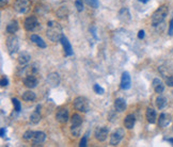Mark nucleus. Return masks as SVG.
<instances>
[{"label": "nucleus", "instance_id": "ddd939ff", "mask_svg": "<svg viewBox=\"0 0 173 147\" xmlns=\"http://www.w3.org/2000/svg\"><path fill=\"white\" fill-rule=\"evenodd\" d=\"M46 140V134L43 131H36L34 132V135L32 137V145L33 146H38L44 143Z\"/></svg>", "mask_w": 173, "mask_h": 147}, {"label": "nucleus", "instance_id": "f03ea898", "mask_svg": "<svg viewBox=\"0 0 173 147\" xmlns=\"http://www.w3.org/2000/svg\"><path fill=\"white\" fill-rule=\"evenodd\" d=\"M168 14V7L167 5H161L157 10L154 12L153 16H152V25L153 26H158L163 21Z\"/></svg>", "mask_w": 173, "mask_h": 147}, {"label": "nucleus", "instance_id": "c85d7f7f", "mask_svg": "<svg viewBox=\"0 0 173 147\" xmlns=\"http://www.w3.org/2000/svg\"><path fill=\"white\" fill-rule=\"evenodd\" d=\"M66 8H64V7H61L59 10L57 11V15L58 17H60V18H63L64 16H66Z\"/></svg>", "mask_w": 173, "mask_h": 147}, {"label": "nucleus", "instance_id": "cd10ccee", "mask_svg": "<svg viewBox=\"0 0 173 147\" xmlns=\"http://www.w3.org/2000/svg\"><path fill=\"white\" fill-rule=\"evenodd\" d=\"M71 132H72V134L74 137H79V134H80V126H72Z\"/></svg>", "mask_w": 173, "mask_h": 147}, {"label": "nucleus", "instance_id": "b1692460", "mask_svg": "<svg viewBox=\"0 0 173 147\" xmlns=\"http://www.w3.org/2000/svg\"><path fill=\"white\" fill-rule=\"evenodd\" d=\"M120 18L123 21H128V20L131 19V14H129V11H128V9L126 8H123L122 10L120 11Z\"/></svg>", "mask_w": 173, "mask_h": 147}, {"label": "nucleus", "instance_id": "a211bd4d", "mask_svg": "<svg viewBox=\"0 0 173 147\" xmlns=\"http://www.w3.org/2000/svg\"><path fill=\"white\" fill-rule=\"evenodd\" d=\"M30 40H31V42L34 43L35 45L39 46L40 48H46V43L44 42V40H43L42 38H40L39 35L32 34L30 36Z\"/></svg>", "mask_w": 173, "mask_h": 147}, {"label": "nucleus", "instance_id": "6ab92c4d", "mask_svg": "<svg viewBox=\"0 0 173 147\" xmlns=\"http://www.w3.org/2000/svg\"><path fill=\"white\" fill-rule=\"evenodd\" d=\"M146 120H148V123H151V124L156 123V118H157V116H156V112L154 109H152V108H148V109H146Z\"/></svg>", "mask_w": 173, "mask_h": 147}, {"label": "nucleus", "instance_id": "6e6552de", "mask_svg": "<svg viewBox=\"0 0 173 147\" xmlns=\"http://www.w3.org/2000/svg\"><path fill=\"white\" fill-rule=\"evenodd\" d=\"M94 135H95V139L97 141L104 142L108 137V129L106 127H97L94 132Z\"/></svg>", "mask_w": 173, "mask_h": 147}, {"label": "nucleus", "instance_id": "c9c22d12", "mask_svg": "<svg viewBox=\"0 0 173 147\" xmlns=\"http://www.w3.org/2000/svg\"><path fill=\"white\" fill-rule=\"evenodd\" d=\"M87 137H88V134H85V137H83L82 139H81L79 146H80V147H85V146H87Z\"/></svg>", "mask_w": 173, "mask_h": 147}, {"label": "nucleus", "instance_id": "dca6fc26", "mask_svg": "<svg viewBox=\"0 0 173 147\" xmlns=\"http://www.w3.org/2000/svg\"><path fill=\"white\" fill-rule=\"evenodd\" d=\"M136 123V117L134 114H128L124 120V126L127 129H133Z\"/></svg>", "mask_w": 173, "mask_h": 147}, {"label": "nucleus", "instance_id": "423d86ee", "mask_svg": "<svg viewBox=\"0 0 173 147\" xmlns=\"http://www.w3.org/2000/svg\"><path fill=\"white\" fill-rule=\"evenodd\" d=\"M24 27L27 31H34L39 27L38 18L35 16H30V17L26 18L25 23H24Z\"/></svg>", "mask_w": 173, "mask_h": 147}, {"label": "nucleus", "instance_id": "aec40b11", "mask_svg": "<svg viewBox=\"0 0 173 147\" xmlns=\"http://www.w3.org/2000/svg\"><path fill=\"white\" fill-rule=\"evenodd\" d=\"M153 87L157 94H160V93H163V90H165V85H163V83L161 82V80L157 79V78L153 80Z\"/></svg>", "mask_w": 173, "mask_h": 147}, {"label": "nucleus", "instance_id": "2f4dec72", "mask_svg": "<svg viewBox=\"0 0 173 147\" xmlns=\"http://www.w3.org/2000/svg\"><path fill=\"white\" fill-rule=\"evenodd\" d=\"M75 7L77 9L78 12H81L83 10V3H82V0H76L75 1Z\"/></svg>", "mask_w": 173, "mask_h": 147}, {"label": "nucleus", "instance_id": "39448f33", "mask_svg": "<svg viewBox=\"0 0 173 147\" xmlns=\"http://www.w3.org/2000/svg\"><path fill=\"white\" fill-rule=\"evenodd\" d=\"M30 1L29 0H15L14 2V9L18 13H26L29 10Z\"/></svg>", "mask_w": 173, "mask_h": 147}, {"label": "nucleus", "instance_id": "79ce46f5", "mask_svg": "<svg viewBox=\"0 0 173 147\" xmlns=\"http://www.w3.org/2000/svg\"><path fill=\"white\" fill-rule=\"evenodd\" d=\"M168 141H169V142L171 143V144L173 145V137H170V139H168Z\"/></svg>", "mask_w": 173, "mask_h": 147}, {"label": "nucleus", "instance_id": "e433bc0d", "mask_svg": "<svg viewBox=\"0 0 173 147\" xmlns=\"http://www.w3.org/2000/svg\"><path fill=\"white\" fill-rule=\"evenodd\" d=\"M0 84H1V86H7V85L9 84V80L7 77H2V79H1V82H0Z\"/></svg>", "mask_w": 173, "mask_h": 147}, {"label": "nucleus", "instance_id": "f257e3e1", "mask_svg": "<svg viewBox=\"0 0 173 147\" xmlns=\"http://www.w3.org/2000/svg\"><path fill=\"white\" fill-rule=\"evenodd\" d=\"M47 38H49L51 42H58L62 38V28L56 21H49L47 24V32H46Z\"/></svg>", "mask_w": 173, "mask_h": 147}, {"label": "nucleus", "instance_id": "37998d69", "mask_svg": "<svg viewBox=\"0 0 173 147\" xmlns=\"http://www.w3.org/2000/svg\"><path fill=\"white\" fill-rule=\"evenodd\" d=\"M139 1H141V2H143V3H146V2H148L150 0H139Z\"/></svg>", "mask_w": 173, "mask_h": 147}, {"label": "nucleus", "instance_id": "f704fd0d", "mask_svg": "<svg viewBox=\"0 0 173 147\" xmlns=\"http://www.w3.org/2000/svg\"><path fill=\"white\" fill-rule=\"evenodd\" d=\"M166 84L168 85V86H173V76H169L166 79Z\"/></svg>", "mask_w": 173, "mask_h": 147}, {"label": "nucleus", "instance_id": "20e7f679", "mask_svg": "<svg viewBox=\"0 0 173 147\" xmlns=\"http://www.w3.org/2000/svg\"><path fill=\"white\" fill-rule=\"evenodd\" d=\"M7 48L9 50V53L11 55H13L14 53H16L19 49V42L18 38L14 35H11L7 38Z\"/></svg>", "mask_w": 173, "mask_h": 147}, {"label": "nucleus", "instance_id": "4468645a", "mask_svg": "<svg viewBox=\"0 0 173 147\" xmlns=\"http://www.w3.org/2000/svg\"><path fill=\"white\" fill-rule=\"evenodd\" d=\"M171 123V115L167 114V113H163L159 116V120H158V126L161 128L167 127L169 124Z\"/></svg>", "mask_w": 173, "mask_h": 147}, {"label": "nucleus", "instance_id": "393cba45", "mask_svg": "<svg viewBox=\"0 0 173 147\" xmlns=\"http://www.w3.org/2000/svg\"><path fill=\"white\" fill-rule=\"evenodd\" d=\"M167 105V99L163 96H158L156 98V106H157L158 109H163Z\"/></svg>", "mask_w": 173, "mask_h": 147}, {"label": "nucleus", "instance_id": "1a4fd4ad", "mask_svg": "<svg viewBox=\"0 0 173 147\" xmlns=\"http://www.w3.org/2000/svg\"><path fill=\"white\" fill-rule=\"evenodd\" d=\"M121 89L122 90H129L131 86V76L127 72H124L122 74V78H121Z\"/></svg>", "mask_w": 173, "mask_h": 147}, {"label": "nucleus", "instance_id": "72a5a7b5", "mask_svg": "<svg viewBox=\"0 0 173 147\" xmlns=\"http://www.w3.org/2000/svg\"><path fill=\"white\" fill-rule=\"evenodd\" d=\"M85 2L88 3L90 7H92V8H94V9L98 8V1L97 0H85Z\"/></svg>", "mask_w": 173, "mask_h": 147}, {"label": "nucleus", "instance_id": "f8f14e48", "mask_svg": "<svg viewBox=\"0 0 173 147\" xmlns=\"http://www.w3.org/2000/svg\"><path fill=\"white\" fill-rule=\"evenodd\" d=\"M60 42L63 46V49H64V53H65V55H68V57H70V55H73V53H74L73 48H72V45H71V43L68 42V38H66L65 35H62Z\"/></svg>", "mask_w": 173, "mask_h": 147}, {"label": "nucleus", "instance_id": "7c9ffc66", "mask_svg": "<svg viewBox=\"0 0 173 147\" xmlns=\"http://www.w3.org/2000/svg\"><path fill=\"white\" fill-rule=\"evenodd\" d=\"M93 90H94V92H95L96 94H98V95H103L104 93H105V90H104L102 86H99V84H94Z\"/></svg>", "mask_w": 173, "mask_h": 147}, {"label": "nucleus", "instance_id": "f3484780", "mask_svg": "<svg viewBox=\"0 0 173 147\" xmlns=\"http://www.w3.org/2000/svg\"><path fill=\"white\" fill-rule=\"evenodd\" d=\"M114 109L118 112H123L126 109V102L123 98H117L114 100Z\"/></svg>", "mask_w": 173, "mask_h": 147}, {"label": "nucleus", "instance_id": "473e14b6", "mask_svg": "<svg viewBox=\"0 0 173 147\" xmlns=\"http://www.w3.org/2000/svg\"><path fill=\"white\" fill-rule=\"evenodd\" d=\"M33 135H34V132L31 131V130H28V131H26L25 133H24L23 137L25 140H31L33 137Z\"/></svg>", "mask_w": 173, "mask_h": 147}, {"label": "nucleus", "instance_id": "2eb2a0df", "mask_svg": "<svg viewBox=\"0 0 173 147\" xmlns=\"http://www.w3.org/2000/svg\"><path fill=\"white\" fill-rule=\"evenodd\" d=\"M47 82L49 83L51 86H58L60 83V77L57 72H51L47 77Z\"/></svg>", "mask_w": 173, "mask_h": 147}, {"label": "nucleus", "instance_id": "bb28decb", "mask_svg": "<svg viewBox=\"0 0 173 147\" xmlns=\"http://www.w3.org/2000/svg\"><path fill=\"white\" fill-rule=\"evenodd\" d=\"M40 120H41V114L39 111L35 110L34 112L30 115V122L32 124H38V123H40Z\"/></svg>", "mask_w": 173, "mask_h": 147}, {"label": "nucleus", "instance_id": "7ed1b4c3", "mask_svg": "<svg viewBox=\"0 0 173 147\" xmlns=\"http://www.w3.org/2000/svg\"><path fill=\"white\" fill-rule=\"evenodd\" d=\"M74 107L76 110H78L79 112L87 113L90 110V105H89V101L87 98L85 97H77L74 100Z\"/></svg>", "mask_w": 173, "mask_h": 147}, {"label": "nucleus", "instance_id": "4c0bfd02", "mask_svg": "<svg viewBox=\"0 0 173 147\" xmlns=\"http://www.w3.org/2000/svg\"><path fill=\"white\" fill-rule=\"evenodd\" d=\"M169 35H171L172 36L173 35V18L170 20V26H169V31H168Z\"/></svg>", "mask_w": 173, "mask_h": 147}, {"label": "nucleus", "instance_id": "c756f323", "mask_svg": "<svg viewBox=\"0 0 173 147\" xmlns=\"http://www.w3.org/2000/svg\"><path fill=\"white\" fill-rule=\"evenodd\" d=\"M12 102H13V106L15 108V111L16 112H19L20 111V101L17 99V98H12Z\"/></svg>", "mask_w": 173, "mask_h": 147}, {"label": "nucleus", "instance_id": "a19ab883", "mask_svg": "<svg viewBox=\"0 0 173 147\" xmlns=\"http://www.w3.org/2000/svg\"><path fill=\"white\" fill-rule=\"evenodd\" d=\"M4 134H5V129L4 128H1V132H0V135L2 137H4Z\"/></svg>", "mask_w": 173, "mask_h": 147}, {"label": "nucleus", "instance_id": "0eeeda50", "mask_svg": "<svg viewBox=\"0 0 173 147\" xmlns=\"http://www.w3.org/2000/svg\"><path fill=\"white\" fill-rule=\"evenodd\" d=\"M125 135V132L123 129H117L112 134L110 135V144L113 146H117L119 145V143L121 142V140L123 139V137Z\"/></svg>", "mask_w": 173, "mask_h": 147}, {"label": "nucleus", "instance_id": "ea45409f", "mask_svg": "<svg viewBox=\"0 0 173 147\" xmlns=\"http://www.w3.org/2000/svg\"><path fill=\"white\" fill-rule=\"evenodd\" d=\"M9 2V0H0V5H1V8H3L4 5H7Z\"/></svg>", "mask_w": 173, "mask_h": 147}, {"label": "nucleus", "instance_id": "9b49d317", "mask_svg": "<svg viewBox=\"0 0 173 147\" xmlns=\"http://www.w3.org/2000/svg\"><path fill=\"white\" fill-rule=\"evenodd\" d=\"M38 83H39L38 78L35 77L33 74L27 75V77H25V79H24V84H25V86H27L28 89H34V87H36Z\"/></svg>", "mask_w": 173, "mask_h": 147}, {"label": "nucleus", "instance_id": "c03bdc74", "mask_svg": "<svg viewBox=\"0 0 173 147\" xmlns=\"http://www.w3.org/2000/svg\"><path fill=\"white\" fill-rule=\"evenodd\" d=\"M172 130H173V128H172Z\"/></svg>", "mask_w": 173, "mask_h": 147}, {"label": "nucleus", "instance_id": "4be33fe9", "mask_svg": "<svg viewBox=\"0 0 173 147\" xmlns=\"http://www.w3.org/2000/svg\"><path fill=\"white\" fill-rule=\"evenodd\" d=\"M30 59H31V57H30V55H29V53L22 52L19 55H18L17 61H18V63H19L20 65H26L28 62H29V61H30Z\"/></svg>", "mask_w": 173, "mask_h": 147}, {"label": "nucleus", "instance_id": "5701e85b", "mask_svg": "<svg viewBox=\"0 0 173 147\" xmlns=\"http://www.w3.org/2000/svg\"><path fill=\"white\" fill-rule=\"evenodd\" d=\"M35 98H36V95L32 91H26L23 94V99L25 101H34Z\"/></svg>", "mask_w": 173, "mask_h": 147}, {"label": "nucleus", "instance_id": "58836bf2", "mask_svg": "<svg viewBox=\"0 0 173 147\" xmlns=\"http://www.w3.org/2000/svg\"><path fill=\"white\" fill-rule=\"evenodd\" d=\"M144 35H146V34H144V31L140 30L138 32V38H139V40H142V38H144Z\"/></svg>", "mask_w": 173, "mask_h": 147}, {"label": "nucleus", "instance_id": "a878e982", "mask_svg": "<svg viewBox=\"0 0 173 147\" xmlns=\"http://www.w3.org/2000/svg\"><path fill=\"white\" fill-rule=\"evenodd\" d=\"M71 120H72V126H81L82 124V118L79 114H74Z\"/></svg>", "mask_w": 173, "mask_h": 147}, {"label": "nucleus", "instance_id": "412c9836", "mask_svg": "<svg viewBox=\"0 0 173 147\" xmlns=\"http://www.w3.org/2000/svg\"><path fill=\"white\" fill-rule=\"evenodd\" d=\"M18 28H19V26H18L17 21H16V20H12V21L7 26V32L10 33V34H14V33L18 30Z\"/></svg>", "mask_w": 173, "mask_h": 147}, {"label": "nucleus", "instance_id": "9d476101", "mask_svg": "<svg viewBox=\"0 0 173 147\" xmlns=\"http://www.w3.org/2000/svg\"><path fill=\"white\" fill-rule=\"evenodd\" d=\"M56 118L59 123L61 124H65L68 120V111L65 108H62V109H59L58 112L56 113Z\"/></svg>", "mask_w": 173, "mask_h": 147}]
</instances>
